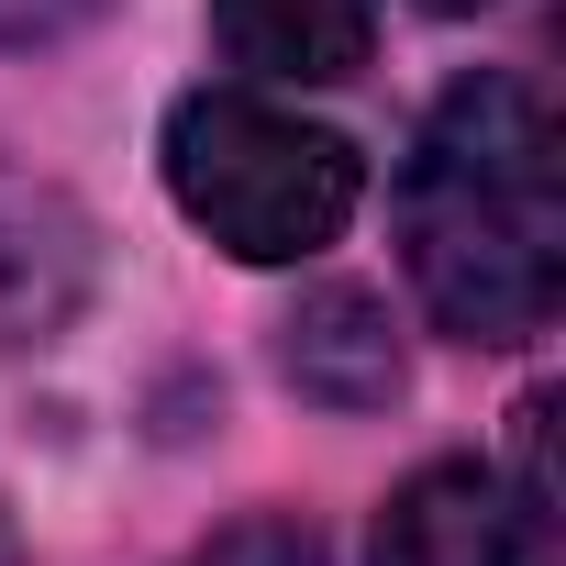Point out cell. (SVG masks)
Returning <instances> with one entry per match:
<instances>
[{
  "mask_svg": "<svg viewBox=\"0 0 566 566\" xmlns=\"http://www.w3.org/2000/svg\"><path fill=\"white\" fill-rule=\"evenodd\" d=\"M167 200L244 266H301L356 222L367 167L334 123H301L290 101L189 90L167 112Z\"/></svg>",
  "mask_w": 566,
  "mask_h": 566,
  "instance_id": "cell-2",
  "label": "cell"
},
{
  "mask_svg": "<svg viewBox=\"0 0 566 566\" xmlns=\"http://www.w3.org/2000/svg\"><path fill=\"white\" fill-rule=\"evenodd\" d=\"M200 566H323V533L290 522V511H255V522H233Z\"/></svg>",
  "mask_w": 566,
  "mask_h": 566,
  "instance_id": "cell-7",
  "label": "cell"
},
{
  "mask_svg": "<svg viewBox=\"0 0 566 566\" xmlns=\"http://www.w3.org/2000/svg\"><path fill=\"white\" fill-rule=\"evenodd\" d=\"M400 266L433 334L455 345H533L566 301V178L555 123L522 78H455L400 167Z\"/></svg>",
  "mask_w": 566,
  "mask_h": 566,
  "instance_id": "cell-1",
  "label": "cell"
},
{
  "mask_svg": "<svg viewBox=\"0 0 566 566\" xmlns=\"http://www.w3.org/2000/svg\"><path fill=\"white\" fill-rule=\"evenodd\" d=\"M277 367H290V389L323 400V411H389L400 378H411L378 290H312L290 323H277Z\"/></svg>",
  "mask_w": 566,
  "mask_h": 566,
  "instance_id": "cell-4",
  "label": "cell"
},
{
  "mask_svg": "<svg viewBox=\"0 0 566 566\" xmlns=\"http://www.w3.org/2000/svg\"><path fill=\"white\" fill-rule=\"evenodd\" d=\"M211 45H222L244 78L334 90V78H356V67H367L378 12H367V0H211Z\"/></svg>",
  "mask_w": 566,
  "mask_h": 566,
  "instance_id": "cell-6",
  "label": "cell"
},
{
  "mask_svg": "<svg viewBox=\"0 0 566 566\" xmlns=\"http://www.w3.org/2000/svg\"><path fill=\"white\" fill-rule=\"evenodd\" d=\"M422 12H478V0H422Z\"/></svg>",
  "mask_w": 566,
  "mask_h": 566,
  "instance_id": "cell-9",
  "label": "cell"
},
{
  "mask_svg": "<svg viewBox=\"0 0 566 566\" xmlns=\"http://www.w3.org/2000/svg\"><path fill=\"white\" fill-rule=\"evenodd\" d=\"M90 266H101L90 211L23 167H0V345H56L90 301Z\"/></svg>",
  "mask_w": 566,
  "mask_h": 566,
  "instance_id": "cell-3",
  "label": "cell"
},
{
  "mask_svg": "<svg viewBox=\"0 0 566 566\" xmlns=\"http://www.w3.org/2000/svg\"><path fill=\"white\" fill-rule=\"evenodd\" d=\"M112 12V0H0V45H67Z\"/></svg>",
  "mask_w": 566,
  "mask_h": 566,
  "instance_id": "cell-8",
  "label": "cell"
},
{
  "mask_svg": "<svg viewBox=\"0 0 566 566\" xmlns=\"http://www.w3.org/2000/svg\"><path fill=\"white\" fill-rule=\"evenodd\" d=\"M378 566H533L522 555V511L489 467H422L389 511H378Z\"/></svg>",
  "mask_w": 566,
  "mask_h": 566,
  "instance_id": "cell-5",
  "label": "cell"
}]
</instances>
